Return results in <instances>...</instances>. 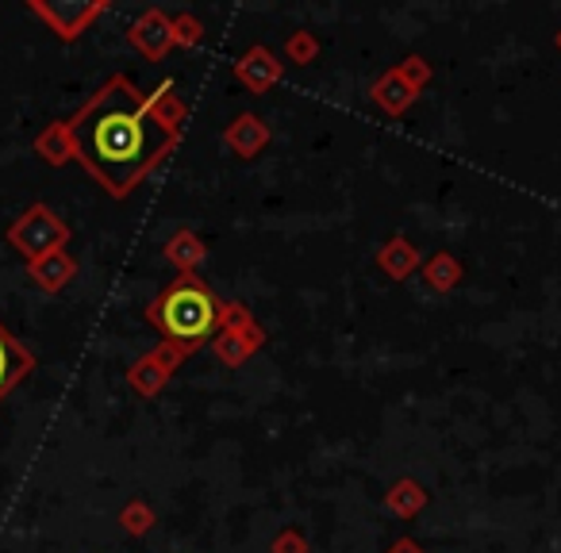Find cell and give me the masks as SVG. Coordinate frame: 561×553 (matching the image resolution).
Listing matches in <instances>:
<instances>
[{
	"instance_id": "1",
	"label": "cell",
	"mask_w": 561,
	"mask_h": 553,
	"mask_svg": "<svg viewBox=\"0 0 561 553\" xmlns=\"http://www.w3.org/2000/svg\"><path fill=\"white\" fill-rule=\"evenodd\" d=\"M62 139L81 158V165L108 185V193L124 196L165 154L170 127L127 81L116 78L70 119Z\"/></svg>"
},
{
	"instance_id": "2",
	"label": "cell",
	"mask_w": 561,
	"mask_h": 553,
	"mask_svg": "<svg viewBox=\"0 0 561 553\" xmlns=\"http://www.w3.org/2000/svg\"><path fill=\"white\" fill-rule=\"evenodd\" d=\"M158 323L181 343H204L216 327V300L201 285H178L154 308Z\"/></svg>"
},
{
	"instance_id": "3",
	"label": "cell",
	"mask_w": 561,
	"mask_h": 553,
	"mask_svg": "<svg viewBox=\"0 0 561 553\" xmlns=\"http://www.w3.org/2000/svg\"><path fill=\"white\" fill-rule=\"evenodd\" d=\"M9 242L27 257V262H39V257L55 254L66 242V227L50 216L47 204H32L16 223L9 227Z\"/></svg>"
},
{
	"instance_id": "4",
	"label": "cell",
	"mask_w": 561,
	"mask_h": 553,
	"mask_svg": "<svg viewBox=\"0 0 561 553\" xmlns=\"http://www.w3.org/2000/svg\"><path fill=\"white\" fill-rule=\"evenodd\" d=\"M32 369H35L32 350H24V346L12 338V331L0 323V400L9 396V392L16 389Z\"/></svg>"
},
{
	"instance_id": "5",
	"label": "cell",
	"mask_w": 561,
	"mask_h": 553,
	"mask_svg": "<svg viewBox=\"0 0 561 553\" xmlns=\"http://www.w3.org/2000/svg\"><path fill=\"white\" fill-rule=\"evenodd\" d=\"M32 12L47 20L62 39H73L96 16V9H85V4H43V0H32Z\"/></svg>"
},
{
	"instance_id": "6",
	"label": "cell",
	"mask_w": 561,
	"mask_h": 553,
	"mask_svg": "<svg viewBox=\"0 0 561 553\" xmlns=\"http://www.w3.org/2000/svg\"><path fill=\"white\" fill-rule=\"evenodd\" d=\"M32 273H35V281H39L43 289L55 292V289H62L66 277L73 273V262L55 250V254H47V257H39V262H32Z\"/></svg>"
}]
</instances>
